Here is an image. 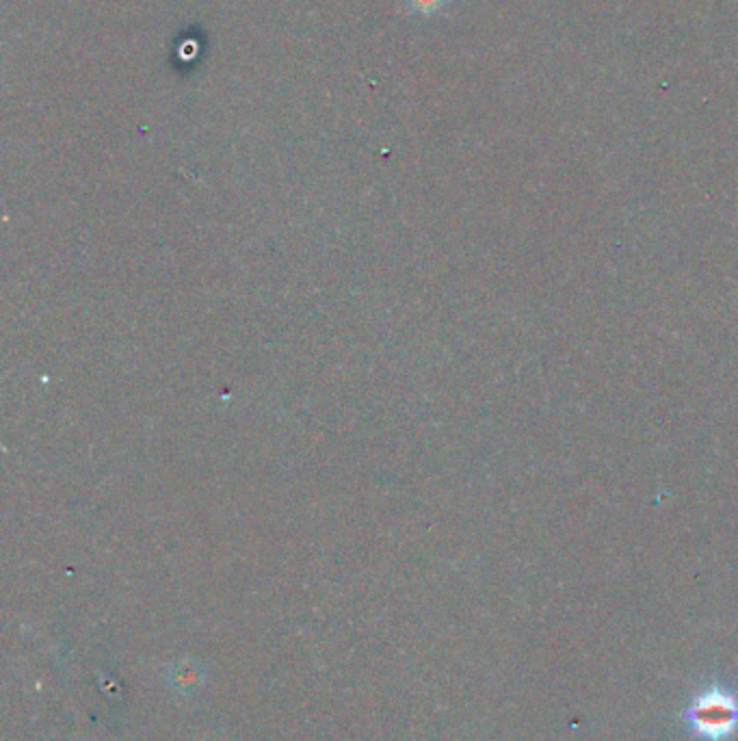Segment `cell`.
<instances>
[{
	"label": "cell",
	"mask_w": 738,
	"mask_h": 741,
	"mask_svg": "<svg viewBox=\"0 0 738 741\" xmlns=\"http://www.w3.org/2000/svg\"><path fill=\"white\" fill-rule=\"evenodd\" d=\"M682 720L700 741H728L738 733V696L723 685H710L689 700Z\"/></svg>",
	"instance_id": "1"
},
{
	"label": "cell",
	"mask_w": 738,
	"mask_h": 741,
	"mask_svg": "<svg viewBox=\"0 0 738 741\" xmlns=\"http://www.w3.org/2000/svg\"><path fill=\"white\" fill-rule=\"evenodd\" d=\"M446 0H407V5L412 7V11L423 13V16H431L444 7Z\"/></svg>",
	"instance_id": "2"
}]
</instances>
